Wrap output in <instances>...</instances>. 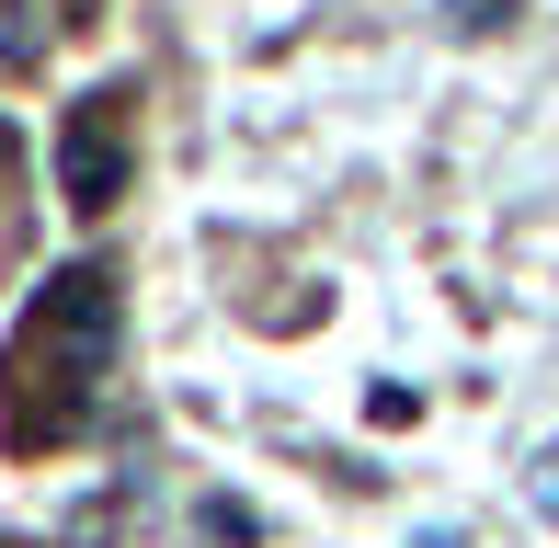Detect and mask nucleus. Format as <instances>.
<instances>
[{
	"mask_svg": "<svg viewBox=\"0 0 559 548\" xmlns=\"http://www.w3.org/2000/svg\"><path fill=\"white\" fill-rule=\"evenodd\" d=\"M12 183H23V138H12V115H0V206H12Z\"/></svg>",
	"mask_w": 559,
	"mask_h": 548,
	"instance_id": "5",
	"label": "nucleus"
},
{
	"mask_svg": "<svg viewBox=\"0 0 559 548\" xmlns=\"http://www.w3.org/2000/svg\"><path fill=\"white\" fill-rule=\"evenodd\" d=\"M35 69H46V12L0 0V81H35Z\"/></svg>",
	"mask_w": 559,
	"mask_h": 548,
	"instance_id": "3",
	"label": "nucleus"
},
{
	"mask_svg": "<svg viewBox=\"0 0 559 548\" xmlns=\"http://www.w3.org/2000/svg\"><path fill=\"white\" fill-rule=\"evenodd\" d=\"M104 366H115V274L58 263L35 286V309L12 320V343H0V445L12 457L81 445L92 401H104Z\"/></svg>",
	"mask_w": 559,
	"mask_h": 548,
	"instance_id": "1",
	"label": "nucleus"
},
{
	"mask_svg": "<svg viewBox=\"0 0 559 548\" xmlns=\"http://www.w3.org/2000/svg\"><path fill=\"white\" fill-rule=\"evenodd\" d=\"M537 514H559V445L537 457Z\"/></svg>",
	"mask_w": 559,
	"mask_h": 548,
	"instance_id": "6",
	"label": "nucleus"
},
{
	"mask_svg": "<svg viewBox=\"0 0 559 548\" xmlns=\"http://www.w3.org/2000/svg\"><path fill=\"white\" fill-rule=\"evenodd\" d=\"M456 23H468V35H502V23H514V0H456Z\"/></svg>",
	"mask_w": 559,
	"mask_h": 548,
	"instance_id": "4",
	"label": "nucleus"
},
{
	"mask_svg": "<svg viewBox=\"0 0 559 548\" xmlns=\"http://www.w3.org/2000/svg\"><path fill=\"white\" fill-rule=\"evenodd\" d=\"M126 183H138V92L104 81V92H81L69 127H58V194L81 217H104V206H126Z\"/></svg>",
	"mask_w": 559,
	"mask_h": 548,
	"instance_id": "2",
	"label": "nucleus"
}]
</instances>
